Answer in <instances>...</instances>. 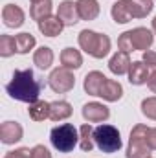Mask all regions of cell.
<instances>
[{
	"label": "cell",
	"mask_w": 156,
	"mask_h": 158,
	"mask_svg": "<svg viewBox=\"0 0 156 158\" xmlns=\"http://www.w3.org/2000/svg\"><path fill=\"white\" fill-rule=\"evenodd\" d=\"M153 31H154V33H156V17H154V19H153Z\"/></svg>",
	"instance_id": "obj_35"
},
{
	"label": "cell",
	"mask_w": 156,
	"mask_h": 158,
	"mask_svg": "<svg viewBox=\"0 0 156 158\" xmlns=\"http://www.w3.org/2000/svg\"><path fill=\"white\" fill-rule=\"evenodd\" d=\"M110 15L114 19L116 24H127L130 20V15L127 11V6L123 0H117L116 4H112V9H110Z\"/></svg>",
	"instance_id": "obj_26"
},
{
	"label": "cell",
	"mask_w": 156,
	"mask_h": 158,
	"mask_svg": "<svg viewBox=\"0 0 156 158\" xmlns=\"http://www.w3.org/2000/svg\"><path fill=\"white\" fill-rule=\"evenodd\" d=\"M149 145H151V149L156 151V127L149 129Z\"/></svg>",
	"instance_id": "obj_33"
},
{
	"label": "cell",
	"mask_w": 156,
	"mask_h": 158,
	"mask_svg": "<svg viewBox=\"0 0 156 158\" xmlns=\"http://www.w3.org/2000/svg\"><path fill=\"white\" fill-rule=\"evenodd\" d=\"M142 112L149 119H156V98H145L142 101Z\"/></svg>",
	"instance_id": "obj_28"
},
{
	"label": "cell",
	"mask_w": 156,
	"mask_h": 158,
	"mask_svg": "<svg viewBox=\"0 0 156 158\" xmlns=\"http://www.w3.org/2000/svg\"><path fill=\"white\" fill-rule=\"evenodd\" d=\"M28 114L33 121H44L46 118H50V103H46L42 99H37L35 103H30Z\"/></svg>",
	"instance_id": "obj_23"
},
{
	"label": "cell",
	"mask_w": 156,
	"mask_h": 158,
	"mask_svg": "<svg viewBox=\"0 0 156 158\" xmlns=\"http://www.w3.org/2000/svg\"><path fill=\"white\" fill-rule=\"evenodd\" d=\"M149 76H151L149 74V66L143 61H134L130 64V70H129V81H130V85H136V86L145 85L149 81Z\"/></svg>",
	"instance_id": "obj_14"
},
{
	"label": "cell",
	"mask_w": 156,
	"mask_h": 158,
	"mask_svg": "<svg viewBox=\"0 0 156 158\" xmlns=\"http://www.w3.org/2000/svg\"><path fill=\"white\" fill-rule=\"evenodd\" d=\"M61 64L68 70H77L83 64V55L76 48H64L61 52Z\"/></svg>",
	"instance_id": "obj_18"
},
{
	"label": "cell",
	"mask_w": 156,
	"mask_h": 158,
	"mask_svg": "<svg viewBox=\"0 0 156 158\" xmlns=\"http://www.w3.org/2000/svg\"><path fill=\"white\" fill-rule=\"evenodd\" d=\"M77 11L81 20H94L99 15V2L97 0H77Z\"/></svg>",
	"instance_id": "obj_19"
},
{
	"label": "cell",
	"mask_w": 156,
	"mask_h": 158,
	"mask_svg": "<svg viewBox=\"0 0 156 158\" xmlns=\"http://www.w3.org/2000/svg\"><path fill=\"white\" fill-rule=\"evenodd\" d=\"M31 158H51V153L44 145H35L31 149Z\"/></svg>",
	"instance_id": "obj_31"
},
{
	"label": "cell",
	"mask_w": 156,
	"mask_h": 158,
	"mask_svg": "<svg viewBox=\"0 0 156 158\" xmlns=\"http://www.w3.org/2000/svg\"><path fill=\"white\" fill-rule=\"evenodd\" d=\"M4 158H31V151H30L28 147H20V149L9 151Z\"/></svg>",
	"instance_id": "obj_30"
},
{
	"label": "cell",
	"mask_w": 156,
	"mask_h": 158,
	"mask_svg": "<svg viewBox=\"0 0 156 158\" xmlns=\"http://www.w3.org/2000/svg\"><path fill=\"white\" fill-rule=\"evenodd\" d=\"M30 2H33V4H35V2H40V0H30Z\"/></svg>",
	"instance_id": "obj_36"
},
{
	"label": "cell",
	"mask_w": 156,
	"mask_h": 158,
	"mask_svg": "<svg viewBox=\"0 0 156 158\" xmlns=\"http://www.w3.org/2000/svg\"><path fill=\"white\" fill-rule=\"evenodd\" d=\"M130 57H129V53L127 52H116L112 57H110V61H109V70L114 74V76H123V74H129V70H130Z\"/></svg>",
	"instance_id": "obj_13"
},
{
	"label": "cell",
	"mask_w": 156,
	"mask_h": 158,
	"mask_svg": "<svg viewBox=\"0 0 156 158\" xmlns=\"http://www.w3.org/2000/svg\"><path fill=\"white\" fill-rule=\"evenodd\" d=\"M37 24H39V31L46 37H57L63 33V28H64V24L59 17H48Z\"/></svg>",
	"instance_id": "obj_16"
},
{
	"label": "cell",
	"mask_w": 156,
	"mask_h": 158,
	"mask_svg": "<svg viewBox=\"0 0 156 158\" xmlns=\"http://www.w3.org/2000/svg\"><path fill=\"white\" fill-rule=\"evenodd\" d=\"M15 42H17V53H28L30 50H33L35 48V44H37V40L35 37L31 35V33H18V35H15Z\"/></svg>",
	"instance_id": "obj_25"
},
{
	"label": "cell",
	"mask_w": 156,
	"mask_h": 158,
	"mask_svg": "<svg viewBox=\"0 0 156 158\" xmlns=\"http://www.w3.org/2000/svg\"><path fill=\"white\" fill-rule=\"evenodd\" d=\"M94 143H96L94 142V129L88 123H84L79 129V145H81V149L84 153H90L94 149Z\"/></svg>",
	"instance_id": "obj_24"
},
{
	"label": "cell",
	"mask_w": 156,
	"mask_h": 158,
	"mask_svg": "<svg viewBox=\"0 0 156 158\" xmlns=\"http://www.w3.org/2000/svg\"><path fill=\"white\" fill-rule=\"evenodd\" d=\"M33 63L37 64V68L40 70H48L53 64V52L48 46H40L39 50H35L33 53Z\"/></svg>",
	"instance_id": "obj_21"
},
{
	"label": "cell",
	"mask_w": 156,
	"mask_h": 158,
	"mask_svg": "<svg viewBox=\"0 0 156 158\" xmlns=\"http://www.w3.org/2000/svg\"><path fill=\"white\" fill-rule=\"evenodd\" d=\"M110 116V110L107 105L103 103H97V101H92V103H86L83 107V118L86 119L88 123H101V121H107Z\"/></svg>",
	"instance_id": "obj_7"
},
{
	"label": "cell",
	"mask_w": 156,
	"mask_h": 158,
	"mask_svg": "<svg viewBox=\"0 0 156 158\" xmlns=\"http://www.w3.org/2000/svg\"><path fill=\"white\" fill-rule=\"evenodd\" d=\"M149 158H153V156H149Z\"/></svg>",
	"instance_id": "obj_37"
},
{
	"label": "cell",
	"mask_w": 156,
	"mask_h": 158,
	"mask_svg": "<svg viewBox=\"0 0 156 158\" xmlns=\"http://www.w3.org/2000/svg\"><path fill=\"white\" fill-rule=\"evenodd\" d=\"M79 46L94 59H103L110 53V39L105 33H97L92 30H83L79 33Z\"/></svg>",
	"instance_id": "obj_2"
},
{
	"label": "cell",
	"mask_w": 156,
	"mask_h": 158,
	"mask_svg": "<svg viewBox=\"0 0 156 158\" xmlns=\"http://www.w3.org/2000/svg\"><path fill=\"white\" fill-rule=\"evenodd\" d=\"M105 81H107V77H105L101 72H97V70L88 72V74H86V77H84V83H83L84 92H86V94H90V96H99L101 86H103V83H105Z\"/></svg>",
	"instance_id": "obj_17"
},
{
	"label": "cell",
	"mask_w": 156,
	"mask_h": 158,
	"mask_svg": "<svg viewBox=\"0 0 156 158\" xmlns=\"http://www.w3.org/2000/svg\"><path fill=\"white\" fill-rule=\"evenodd\" d=\"M142 61L149 66V68H154L156 70V52H151V50H147V52H143V57H142Z\"/></svg>",
	"instance_id": "obj_32"
},
{
	"label": "cell",
	"mask_w": 156,
	"mask_h": 158,
	"mask_svg": "<svg viewBox=\"0 0 156 158\" xmlns=\"http://www.w3.org/2000/svg\"><path fill=\"white\" fill-rule=\"evenodd\" d=\"M147 85H149V88H151V90H153V92L156 94V70L153 72V74H151V76H149V81H147Z\"/></svg>",
	"instance_id": "obj_34"
},
{
	"label": "cell",
	"mask_w": 156,
	"mask_h": 158,
	"mask_svg": "<svg viewBox=\"0 0 156 158\" xmlns=\"http://www.w3.org/2000/svg\"><path fill=\"white\" fill-rule=\"evenodd\" d=\"M121 96H123V86H121V83H117L114 79H107V81L103 83L101 92H99V98H103L105 101L114 103V101H119V99H121Z\"/></svg>",
	"instance_id": "obj_15"
},
{
	"label": "cell",
	"mask_w": 156,
	"mask_h": 158,
	"mask_svg": "<svg viewBox=\"0 0 156 158\" xmlns=\"http://www.w3.org/2000/svg\"><path fill=\"white\" fill-rule=\"evenodd\" d=\"M51 0H40V2H35L33 6H31V9H30V17L33 19V20H44V19H48V17H51Z\"/></svg>",
	"instance_id": "obj_22"
},
{
	"label": "cell",
	"mask_w": 156,
	"mask_h": 158,
	"mask_svg": "<svg viewBox=\"0 0 156 158\" xmlns=\"http://www.w3.org/2000/svg\"><path fill=\"white\" fill-rule=\"evenodd\" d=\"M7 94L22 103H35L40 94V83L35 79L33 70H15L13 79L6 86Z\"/></svg>",
	"instance_id": "obj_1"
},
{
	"label": "cell",
	"mask_w": 156,
	"mask_h": 158,
	"mask_svg": "<svg viewBox=\"0 0 156 158\" xmlns=\"http://www.w3.org/2000/svg\"><path fill=\"white\" fill-rule=\"evenodd\" d=\"M50 140H51V145H53L59 153H70V151L77 145L79 132L72 123H63V125L51 129Z\"/></svg>",
	"instance_id": "obj_4"
},
{
	"label": "cell",
	"mask_w": 156,
	"mask_h": 158,
	"mask_svg": "<svg viewBox=\"0 0 156 158\" xmlns=\"http://www.w3.org/2000/svg\"><path fill=\"white\" fill-rule=\"evenodd\" d=\"M130 39H132V46L134 50H142V52H147L151 46H153V40H154V35L151 30L147 28H134L130 30Z\"/></svg>",
	"instance_id": "obj_11"
},
{
	"label": "cell",
	"mask_w": 156,
	"mask_h": 158,
	"mask_svg": "<svg viewBox=\"0 0 156 158\" xmlns=\"http://www.w3.org/2000/svg\"><path fill=\"white\" fill-rule=\"evenodd\" d=\"M24 19H26L24 11L15 4H6L2 7V20L7 28H20L24 24Z\"/></svg>",
	"instance_id": "obj_9"
},
{
	"label": "cell",
	"mask_w": 156,
	"mask_h": 158,
	"mask_svg": "<svg viewBox=\"0 0 156 158\" xmlns=\"http://www.w3.org/2000/svg\"><path fill=\"white\" fill-rule=\"evenodd\" d=\"M94 142L103 153H116L121 149V134L114 125H99L94 129Z\"/></svg>",
	"instance_id": "obj_5"
},
{
	"label": "cell",
	"mask_w": 156,
	"mask_h": 158,
	"mask_svg": "<svg viewBox=\"0 0 156 158\" xmlns=\"http://www.w3.org/2000/svg\"><path fill=\"white\" fill-rule=\"evenodd\" d=\"M123 2L127 6L130 19H145L154 7L153 0H123Z\"/></svg>",
	"instance_id": "obj_12"
},
{
	"label": "cell",
	"mask_w": 156,
	"mask_h": 158,
	"mask_svg": "<svg viewBox=\"0 0 156 158\" xmlns=\"http://www.w3.org/2000/svg\"><path fill=\"white\" fill-rule=\"evenodd\" d=\"M117 46H119V50H121V52H127V53L136 52V50H134V46H132L130 31H125V33H121V35H119V39H117Z\"/></svg>",
	"instance_id": "obj_29"
},
{
	"label": "cell",
	"mask_w": 156,
	"mask_h": 158,
	"mask_svg": "<svg viewBox=\"0 0 156 158\" xmlns=\"http://www.w3.org/2000/svg\"><path fill=\"white\" fill-rule=\"evenodd\" d=\"M72 105L68 101H53L50 103V119L53 121H63L72 116Z\"/></svg>",
	"instance_id": "obj_20"
},
{
	"label": "cell",
	"mask_w": 156,
	"mask_h": 158,
	"mask_svg": "<svg viewBox=\"0 0 156 158\" xmlns=\"http://www.w3.org/2000/svg\"><path fill=\"white\" fill-rule=\"evenodd\" d=\"M57 17L63 20L64 26H74L79 22V11H77V2H72V0H63L59 4V9H57Z\"/></svg>",
	"instance_id": "obj_10"
},
{
	"label": "cell",
	"mask_w": 156,
	"mask_h": 158,
	"mask_svg": "<svg viewBox=\"0 0 156 158\" xmlns=\"http://www.w3.org/2000/svg\"><path fill=\"white\" fill-rule=\"evenodd\" d=\"M48 85H50V88H51L53 92H57V94H66V92H70V90L76 86V77H74L72 70L61 66V68H55V70L50 74Z\"/></svg>",
	"instance_id": "obj_6"
},
{
	"label": "cell",
	"mask_w": 156,
	"mask_h": 158,
	"mask_svg": "<svg viewBox=\"0 0 156 158\" xmlns=\"http://www.w3.org/2000/svg\"><path fill=\"white\" fill-rule=\"evenodd\" d=\"M151 145H149V127L143 123H138L130 131L127 158H149L151 156Z\"/></svg>",
	"instance_id": "obj_3"
},
{
	"label": "cell",
	"mask_w": 156,
	"mask_h": 158,
	"mask_svg": "<svg viewBox=\"0 0 156 158\" xmlns=\"http://www.w3.org/2000/svg\"><path fill=\"white\" fill-rule=\"evenodd\" d=\"M17 52V42L11 35H2L0 37V55L2 57H11Z\"/></svg>",
	"instance_id": "obj_27"
},
{
	"label": "cell",
	"mask_w": 156,
	"mask_h": 158,
	"mask_svg": "<svg viewBox=\"0 0 156 158\" xmlns=\"http://www.w3.org/2000/svg\"><path fill=\"white\" fill-rule=\"evenodd\" d=\"M22 134H24V129L17 121H4L0 125V140L6 145H13V143L20 142Z\"/></svg>",
	"instance_id": "obj_8"
}]
</instances>
